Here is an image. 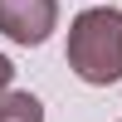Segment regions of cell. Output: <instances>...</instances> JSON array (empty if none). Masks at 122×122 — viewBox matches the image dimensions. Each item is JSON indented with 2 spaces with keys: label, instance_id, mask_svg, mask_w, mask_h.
Here are the masks:
<instances>
[{
  "label": "cell",
  "instance_id": "obj_1",
  "mask_svg": "<svg viewBox=\"0 0 122 122\" xmlns=\"http://www.w3.org/2000/svg\"><path fill=\"white\" fill-rule=\"evenodd\" d=\"M68 68L93 88L122 78V10H83L68 25Z\"/></svg>",
  "mask_w": 122,
  "mask_h": 122
},
{
  "label": "cell",
  "instance_id": "obj_2",
  "mask_svg": "<svg viewBox=\"0 0 122 122\" xmlns=\"http://www.w3.org/2000/svg\"><path fill=\"white\" fill-rule=\"evenodd\" d=\"M59 25V0H0V34L15 44H44Z\"/></svg>",
  "mask_w": 122,
  "mask_h": 122
},
{
  "label": "cell",
  "instance_id": "obj_3",
  "mask_svg": "<svg viewBox=\"0 0 122 122\" xmlns=\"http://www.w3.org/2000/svg\"><path fill=\"white\" fill-rule=\"evenodd\" d=\"M0 122H44V107H39L34 93H5L0 98Z\"/></svg>",
  "mask_w": 122,
  "mask_h": 122
},
{
  "label": "cell",
  "instance_id": "obj_4",
  "mask_svg": "<svg viewBox=\"0 0 122 122\" xmlns=\"http://www.w3.org/2000/svg\"><path fill=\"white\" fill-rule=\"evenodd\" d=\"M10 78H15V64H10L5 54H0V93H5V88H10Z\"/></svg>",
  "mask_w": 122,
  "mask_h": 122
}]
</instances>
